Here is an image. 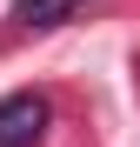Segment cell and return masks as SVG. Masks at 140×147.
Returning <instances> with one entry per match:
<instances>
[{
    "instance_id": "2",
    "label": "cell",
    "mask_w": 140,
    "mask_h": 147,
    "mask_svg": "<svg viewBox=\"0 0 140 147\" xmlns=\"http://www.w3.org/2000/svg\"><path fill=\"white\" fill-rule=\"evenodd\" d=\"M80 7H87V0H13V20H20L27 34H54V27H67Z\"/></svg>"
},
{
    "instance_id": "1",
    "label": "cell",
    "mask_w": 140,
    "mask_h": 147,
    "mask_svg": "<svg viewBox=\"0 0 140 147\" xmlns=\"http://www.w3.org/2000/svg\"><path fill=\"white\" fill-rule=\"evenodd\" d=\"M47 94H7L0 100V147H40V134H47Z\"/></svg>"
}]
</instances>
